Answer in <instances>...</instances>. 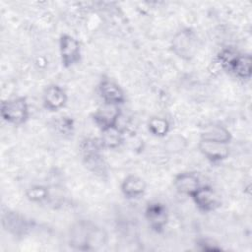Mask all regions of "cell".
I'll list each match as a JSON object with an SVG mask.
<instances>
[{
  "instance_id": "cell-18",
  "label": "cell",
  "mask_w": 252,
  "mask_h": 252,
  "mask_svg": "<svg viewBox=\"0 0 252 252\" xmlns=\"http://www.w3.org/2000/svg\"><path fill=\"white\" fill-rule=\"evenodd\" d=\"M148 130L149 132L158 138L165 137L170 131V124L168 120L160 116H153L148 121Z\"/></svg>"
},
{
  "instance_id": "cell-1",
  "label": "cell",
  "mask_w": 252,
  "mask_h": 252,
  "mask_svg": "<svg viewBox=\"0 0 252 252\" xmlns=\"http://www.w3.org/2000/svg\"><path fill=\"white\" fill-rule=\"evenodd\" d=\"M102 231L93 223L79 220L70 229L69 243L75 250L86 251L94 249V245L101 244Z\"/></svg>"
},
{
  "instance_id": "cell-7",
  "label": "cell",
  "mask_w": 252,
  "mask_h": 252,
  "mask_svg": "<svg viewBox=\"0 0 252 252\" xmlns=\"http://www.w3.org/2000/svg\"><path fill=\"white\" fill-rule=\"evenodd\" d=\"M121 109L119 105L104 103L98 106L92 114L94 124L100 129V131L106 130L111 127L119 126V120L121 118Z\"/></svg>"
},
{
  "instance_id": "cell-9",
  "label": "cell",
  "mask_w": 252,
  "mask_h": 252,
  "mask_svg": "<svg viewBox=\"0 0 252 252\" xmlns=\"http://www.w3.org/2000/svg\"><path fill=\"white\" fill-rule=\"evenodd\" d=\"M144 215L153 231L157 233L163 231L168 222V211L164 204L158 201L148 203Z\"/></svg>"
},
{
  "instance_id": "cell-10",
  "label": "cell",
  "mask_w": 252,
  "mask_h": 252,
  "mask_svg": "<svg viewBox=\"0 0 252 252\" xmlns=\"http://www.w3.org/2000/svg\"><path fill=\"white\" fill-rule=\"evenodd\" d=\"M98 94L104 103L120 105L126 100L124 90L115 81L103 78L98 84Z\"/></svg>"
},
{
  "instance_id": "cell-4",
  "label": "cell",
  "mask_w": 252,
  "mask_h": 252,
  "mask_svg": "<svg viewBox=\"0 0 252 252\" xmlns=\"http://www.w3.org/2000/svg\"><path fill=\"white\" fill-rule=\"evenodd\" d=\"M0 114L2 119L12 125L25 124L30 117V107L25 96H18L1 102Z\"/></svg>"
},
{
  "instance_id": "cell-2",
  "label": "cell",
  "mask_w": 252,
  "mask_h": 252,
  "mask_svg": "<svg viewBox=\"0 0 252 252\" xmlns=\"http://www.w3.org/2000/svg\"><path fill=\"white\" fill-rule=\"evenodd\" d=\"M218 62L222 69L240 80H249L252 75V57L231 49H223L218 55Z\"/></svg>"
},
{
  "instance_id": "cell-13",
  "label": "cell",
  "mask_w": 252,
  "mask_h": 252,
  "mask_svg": "<svg viewBox=\"0 0 252 252\" xmlns=\"http://www.w3.org/2000/svg\"><path fill=\"white\" fill-rule=\"evenodd\" d=\"M200 153L211 162H220L229 156L228 144L200 140L198 143Z\"/></svg>"
},
{
  "instance_id": "cell-5",
  "label": "cell",
  "mask_w": 252,
  "mask_h": 252,
  "mask_svg": "<svg viewBox=\"0 0 252 252\" xmlns=\"http://www.w3.org/2000/svg\"><path fill=\"white\" fill-rule=\"evenodd\" d=\"M197 37L190 29H183L177 32L171 39L173 53L181 59L190 60L196 52Z\"/></svg>"
},
{
  "instance_id": "cell-12",
  "label": "cell",
  "mask_w": 252,
  "mask_h": 252,
  "mask_svg": "<svg viewBox=\"0 0 252 252\" xmlns=\"http://www.w3.org/2000/svg\"><path fill=\"white\" fill-rule=\"evenodd\" d=\"M2 226L4 230L15 236L25 235L31 228L29 220H27L18 212L12 211H7L6 213L3 214Z\"/></svg>"
},
{
  "instance_id": "cell-6",
  "label": "cell",
  "mask_w": 252,
  "mask_h": 252,
  "mask_svg": "<svg viewBox=\"0 0 252 252\" xmlns=\"http://www.w3.org/2000/svg\"><path fill=\"white\" fill-rule=\"evenodd\" d=\"M59 54L63 67L70 68L78 64L82 57L81 43L71 34L62 33L58 40Z\"/></svg>"
},
{
  "instance_id": "cell-3",
  "label": "cell",
  "mask_w": 252,
  "mask_h": 252,
  "mask_svg": "<svg viewBox=\"0 0 252 252\" xmlns=\"http://www.w3.org/2000/svg\"><path fill=\"white\" fill-rule=\"evenodd\" d=\"M103 146L99 138H86L80 144V155L86 167L95 174L105 173L106 164L103 159Z\"/></svg>"
},
{
  "instance_id": "cell-19",
  "label": "cell",
  "mask_w": 252,
  "mask_h": 252,
  "mask_svg": "<svg viewBox=\"0 0 252 252\" xmlns=\"http://www.w3.org/2000/svg\"><path fill=\"white\" fill-rule=\"evenodd\" d=\"M25 194L27 199L33 203L45 202L50 197V191L44 185H32L26 190Z\"/></svg>"
},
{
  "instance_id": "cell-15",
  "label": "cell",
  "mask_w": 252,
  "mask_h": 252,
  "mask_svg": "<svg viewBox=\"0 0 252 252\" xmlns=\"http://www.w3.org/2000/svg\"><path fill=\"white\" fill-rule=\"evenodd\" d=\"M200 185V178L194 172H180L173 179V186L176 191L187 196H190Z\"/></svg>"
},
{
  "instance_id": "cell-11",
  "label": "cell",
  "mask_w": 252,
  "mask_h": 252,
  "mask_svg": "<svg viewBox=\"0 0 252 252\" xmlns=\"http://www.w3.org/2000/svg\"><path fill=\"white\" fill-rule=\"evenodd\" d=\"M68 99L67 93L65 90L56 84L47 86L42 94V105L43 107L51 112L62 109Z\"/></svg>"
},
{
  "instance_id": "cell-16",
  "label": "cell",
  "mask_w": 252,
  "mask_h": 252,
  "mask_svg": "<svg viewBox=\"0 0 252 252\" xmlns=\"http://www.w3.org/2000/svg\"><path fill=\"white\" fill-rule=\"evenodd\" d=\"M231 139L232 135L230 131L225 126H222L220 124L206 125L200 133V140L204 141L228 144Z\"/></svg>"
},
{
  "instance_id": "cell-20",
  "label": "cell",
  "mask_w": 252,
  "mask_h": 252,
  "mask_svg": "<svg viewBox=\"0 0 252 252\" xmlns=\"http://www.w3.org/2000/svg\"><path fill=\"white\" fill-rule=\"evenodd\" d=\"M54 127L61 135H72L74 131V120L70 116H60L55 120Z\"/></svg>"
},
{
  "instance_id": "cell-17",
  "label": "cell",
  "mask_w": 252,
  "mask_h": 252,
  "mask_svg": "<svg viewBox=\"0 0 252 252\" xmlns=\"http://www.w3.org/2000/svg\"><path fill=\"white\" fill-rule=\"evenodd\" d=\"M123 135V130L119 126H115L101 131L99 139L104 149H116L122 144Z\"/></svg>"
},
{
  "instance_id": "cell-14",
  "label": "cell",
  "mask_w": 252,
  "mask_h": 252,
  "mask_svg": "<svg viewBox=\"0 0 252 252\" xmlns=\"http://www.w3.org/2000/svg\"><path fill=\"white\" fill-rule=\"evenodd\" d=\"M147 189L146 181L135 174L126 176L120 185V190L123 196L127 199H138L144 195Z\"/></svg>"
},
{
  "instance_id": "cell-8",
  "label": "cell",
  "mask_w": 252,
  "mask_h": 252,
  "mask_svg": "<svg viewBox=\"0 0 252 252\" xmlns=\"http://www.w3.org/2000/svg\"><path fill=\"white\" fill-rule=\"evenodd\" d=\"M190 197L198 210L203 213H211L220 206L219 195L215 189L209 185H200Z\"/></svg>"
}]
</instances>
